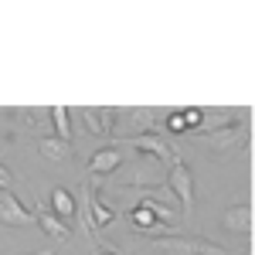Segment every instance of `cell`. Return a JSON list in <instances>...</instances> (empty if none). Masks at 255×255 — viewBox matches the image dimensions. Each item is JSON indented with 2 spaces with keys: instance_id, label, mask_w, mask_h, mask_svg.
<instances>
[{
  "instance_id": "8fae6325",
  "label": "cell",
  "mask_w": 255,
  "mask_h": 255,
  "mask_svg": "<svg viewBox=\"0 0 255 255\" xmlns=\"http://www.w3.org/2000/svg\"><path fill=\"white\" fill-rule=\"evenodd\" d=\"M48 211H51L55 218H61V221L68 225L72 218L79 215V204H75L72 191H65V187H51V197H48Z\"/></svg>"
},
{
  "instance_id": "5bb4252c",
  "label": "cell",
  "mask_w": 255,
  "mask_h": 255,
  "mask_svg": "<svg viewBox=\"0 0 255 255\" xmlns=\"http://www.w3.org/2000/svg\"><path fill=\"white\" fill-rule=\"evenodd\" d=\"M72 150H75V146H72V143H61L58 136H44L38 143V153H41V157H48L51 163H61V160L68 157Z\"/></svg>"
},
{
  "instance_id": "277c9868",
  "label": "cell",
  "mask_w": 255,
  "mask_h": 255,
  "mask_svg": "<svg viewBox=\"0 0 255 255\" xmlns=\"http://www.w3.org/2000/svg\"><path fill=\"white\" fill-rule=\"evenodd\" d=\"M197 139L208 143L218 157H232V153L238 150V143L245 139V126L228 123V126H221V129H211V133H197Z\"/></svg>"
},
{
  "instance_id": "7c38bea8",
  "label": "cell",
  "mask_w": 255,
  "mask_h": 255,
  "mask_svg": "<svg viewBox=\"0 0 255 255\" xmlns=\"http://www.w3.org/2000/svg\"><path fill=\"white\" fill-rule=\"evenodd\" d=\"M34 225H41L48 235L55 238V242H68V235H72V228L61 221V218H55L48 208H44V201H38V211H34Z\"/></svg>"
},
{
  "instance_id": "ba28073f",
  "label": "cell",
  "mask_w": 255,
  "mask_h": 255,
  "mask_svg": "<svg viewBox=\"0 0 255 255\" xmlns=\"http://www.w3.org/2000/svg\"><path fill=\"white\" fill-rule=\"evenodd\" d=\"M119 167H123V150L119 146H102V150H96L89 157V174L92 177H106L113 170H119Z\"/></svg>"
},
{
  "instance_id": "ffe728a7",
  "label": "cell",
  "mask_w": 255,
  "mask_h": 255,
  "mask_svg": "<svg viewBox=\"0 0 255 255\" xmlns=\"http://www.w3.org/2000/svg\"><path fill=\"white\" fill-rule=\"evenodd\" d=\"M31 255H55V252H51V249H48V252H31Z\"/></svg>"
},
{
  "instance_id": "d6986e66",
  "label": "cell",
  "mask_w": 255,
  "mask_h": 255,
  "mask_svg": "<svg viewBox=\"0 0 255 255\" xmlns=\"http://www.w3.org/2000/svg\"><path fill=\"white\" fill-rule=\"evenodd\" d=\"M96 255H116V252H109V249H99V252Z\"/></svg>"
},
{
  "instance_id": "52a82bcc",
  "label": "cell",
  "mask_w": 255,
  "mask_h": 255,
  "mask_svg": "<svg viewBox=\"0 0 255 255\" xmlns=\"http://www.w3.org/2000/svg\"><path fill=\"white\" fill-rule=\"evenodd\" d=\"M116 113L113 106H89V109H82V119H85V126H89V133H96V136H109L113 129H116Z\"/></svg>"
},
{
  "instance_id": "8992f818",
  "label": "cell",
  "mask_w": 255,
  "mask_h": 255,
  "mask_svg": "<svg viewBox=\"0 0 255 255\" xmlns=\"http://www.w3.org/2000/svg\"><path fill=\"white\" fill-rule=\"evenodd\" d=\"M0 225L27 228V225H34V211H27L10 191H0Z\"/></svg>"
},
{
  "instance_id": "5b68a950",
  "label": "cell",
  "mask_w": 255,
  "mask_h": 255,
  "mask_svg": "<svg viewBox=\"0 0 255 255\" xmlns=\"http://www.w3.org/2000/svg\"><path fill=\"white\" fill-rule=\"evenodd\" d=\"M123 184L126 187H143V191H153L163 184V177H160V163L157 160H139L133 163L126 174H123Z\"/></svg>"
},
{
  "instance_id": "6da1fadb",
  "label": "cell",
  "mask_w": 255,
  "mask_h": 255,
  "mask_svg": "<svg viewBox=\"0 0 255 255\" xmlns=\"http://www.w3.org/2000/svg\"><path fill=\"white\" fill-rule=\"evenodd\" d=\"M157 249L167 255H228L225 245L218 242H208V238H157Z\"/></svg>"
},
{
  "instance_id": "ac0fdd59",
  "label": "cell",
  "mask_w": 255,
  "mask_h": 255,
  "mask_svg": "<svg viewBox=\"0 0 255 255\" xmlns=\"http://www.w3.org/2000/svg\"><path fill=\"white\" fill-rule=\"evenodd\" d=\"M167 129H170V133H187L184 116H180V113H170V116H167Z\"/></svg>"
},
{
  "instance_id": "4fadbf2b",
  "label": "cell",
  "mask_w": 255,
  "mask_h": 255,
  "mask_svg": "<svg viewBox=\"0 0 255 255\" xmlns=\"http://www.w3.org/2000/svg\"><path fill=\"white\" fill-rule=\"evenodd\" d=\"M48 116L55 123V136H58L61 143H72V146H75V139H72V109H68V106H51Z\"/></svg>"
},
{
  "instance_id": "30bf717a",
  "label": "cell",
  "mask_w": 255,
  "mask_h": 255,
  "mask_svg": "<svg viewBox=\"0 0 255 255\" xmlns=\"http://www.w3.org/2000/svg\"><path fill=\"white\" fill-rule=\"evenodd\" d=\"M225 232H235V235H252V208L249 204H232L225 215H221Z\"/></svg>"
},
{
  "instance_id": "9c48e42d",
  "label": "cell",
  "mask_w": 255,
  "mask_h": 255,
  "mask_svg": "<svg viewBox=\"0 0 255 255\" xmlns=\"http://www.w3.org/2000/svg\"><path fill=\"white\" fill-rule=\"evenodd\" d=\"M129 221L136 225V232H150L153 238H157V235H160V238H167V228H163V225L157 221V215H153V208H150V201H146V197H143L136 208L129 211Z\"/></svg>"
},
{
  "instance_id": "9a60e30c",
  "label": "cell",
  "mask_w": 255,
  "mask_h": 255,
  "mask_svg": "<svg viewBox=\"0 0 255 255\" xmlns=\"http://www.w3.org/2000/svg\"><path fill=\"white\" fill-rule=\"evenodd\" d=\"M180 116H184V126H187V133L204 126V109H184Z\"/></svg>"
},
{
  "instance_id": "7a4b0ae2",
  "label": "cell",
  "mask_w": 255,
  "mask_h": 255,
  "mask_svg": "<svg viewBox=\"0 0 255 255\" xmlns=\"http://www.w3.org/2000/svg\"><path fill=\"white\" fill-rule=\"evenodd\" d=\"M119 146H129V150H136L143 157H153L160 167H170V163H174V150H170L157 133H129V136L119 139Z\"/></svg>"
},
{
  "instance_id": "3957f363",
  "label": "cell",
  "mask_w": 255,
  "mask_h": 255,
  "mask_svg": "<svg viewBox=\"0 0 255 255\" xmlns=\"http://www.w3.org/2000/svg\"><path fill=\"white\" fill-rule=\"evenodd\" d=\"M167 184H170V191L180 197L184 215H191V211H194V174H191V167L180 163V160H174V163L167 167Z\"/></svg>"
},
{
  "instance_id": "2e32d148",
  "label": "cell",
  "mask_w": 255,
  "mask_h": 255,
  "mask_svg": "<svg viewBox=\"0 0 255 255\" xmlns=\"http://www.w3.org/2000/svg\"><path fill=\"white\" fill-rule=\"evenodd\" d=\"M146 201H150V208H153V215H157L160 225H170V221H174V211H170L167 204H160V201H153V197H146Z\"/></svg>"
},
{
  "instance_id": "e0dca14e",
  "label": "cell",
  "mask_w": 255,
  "mask_h": 255,
  "mask_svg": "<svg viewBox=\"0 0 255 255\" xmlns=\"http://www.w3.org/2000/svg\"><path fill=\"white\" fill-rule=\"evenodd\" d=\"M14 184H17V177H14V170H10V167H7V163L0 160V191H10Z\"/></svg>"
}]
</instances>
